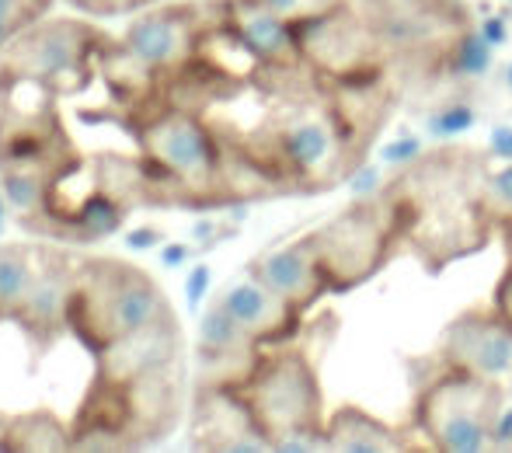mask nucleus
Returning a JSON list of instances; mask_svg holds the SVG:
<instances>
[{
  "instance_id": "obj_1",
  "label": "nucleus",
  "mask_w": 512,
  "mask_h": 453,
  "mask_svg": "<svg viewBox=\"0 0 512 453\" xmlns=\"http://www.w3.org/2000/svg\"><path fill=\"white\" fill-rule=\"evenodd\" d=\"M485 175L488 161L474 150H436L384 189L405 220V248L429 272L474 255L495 234L481 203Z\"/></svg>"
},
{
  "instance_id": "obj_2",
  "label": "nucleus",
  "mask_w": 512,
  "mask_h": 453,
  "mask_svg": "<svg viewBox=\"0 0 512 453\" xmlns=\"http://www.w3.org/2000/svg\"><path fill=\"white\" fill-rule=\"evenodd\" d=\"M411 412L408 422L422 436L425 450L436 453H485L495 422L506 408L509 387L499 380L474 377L443 363L436 352L408 359Z\"/></svg>"
},
{
  "instance_id": "obj_3",
  "label": "nucleus",
  "mask_w": 512,
  "mask_h": 453,
  "mask_svg": "<svg viewBox=\"0 0 512 453\" xmlns=\"http://www.w3.org/2000/svg\"><path fill=\"white\" fill-rule=\"evenodd\" d=\"M164 318H171L168 297L136 265L95 258V262H84L74 269L70 325L95 349H105L108 342L133 335Z\"/></svg>"
},
{
  "instance_id": "obj_4",
  "label": "nucleus",
  "mask_w": 512,
  "mask_h": 453,
  "mask_svg": "<svg viewBox=\"0 0 512 453\" xmlns=\"http://www.w3.org/2000/svg\"><path fill=\"white\" fill-rule=\"evenodd\" d=\"M307 237L328 279V290L349 293L377 276L398 255V248H405V220L398 203L380 192L352 203Z\"/></svg>"
},
{
  "instance_id": "obj_5",
  "label": "nucleus",
  "mask_w": 512,
  "mask_h": 453,
  "mask_svg": "<svg viewBox=\"0 0 512 453\" xmlns=\"http://www.w3.org/2000/svg\"><path fill=\"white\" fill-rule=\"evenodd\" d=\"M234 391L272 443L290 433H317L328 422L314 359L293 342H279L262 352L251 377Z\"/></svg>"
},
{
  "instance_id": "obj_6",
  "label": "nucleus",
  "mask_w": 512,
  "mask_h": 453,
  "mask_svg": "<svg viewBox=\"0 0 512 453\" xmlns=\"http://www.w3.org/2000/svg\"><path fill=\"white\" fill-rule=\"evenodd\" d=\"M143 157L168 182L185 189V199L196 206L220 203L216 192L230 196V154L220 136L189 109H164L140 129Z\"/></svg>"
},
{
  "instance_id": "obj_7",
  "label": "nucleus",
  "mask_w": 512,
  "mask_h": 453,
  "mask_svg": "<svg viewBox=\"0 0 512 453\" xmlns=\"http://www.w3.org/2000/svg\"><path fill=\"white\" fill-rule=\"evenodd\" d=\"M304 63L324 81H370L384 77V46L370 28L366 14L349 4L335 14L297 25Z\"/></svg>"
},
{
  "instance_id": "obj_8",
  "label": "nucleus",
  "mask_w": 512,
  "mask_h": 453,
  "mask_svg": "<svg viewBox=\"0 0 512 453\" xmlns=\"http://www.w3.org/2000/svg\"><path fill=\"white\" fill-rule=\"evenodd\" d=\"M108 39L84 21H46L32 25L7 46L4 70L32 77L49 88H81L77 74L88 70V56L102 53Z\"/></svg>"
},
{
  "instance_id": "obj_9",
  "label": "nucleus",
  "mask_w": 512,
  "mask_h": 453,
  "mask_svg": "<svg viewBox=\"0 0 512 453\" xmlns=\"http://www.w3.org/2000/svg\"><path fill=\"white\" fill-rule=\"evenodd\" d=\"M206 4H178V7H161L150 11L143 18L129 21L122 46L147 63L154 74H175L185 63L196 56V49L203 46V39L213 28H220L227 21V0L213 18H203Z\"/></svg>"
},
{
  "instance_id": "obj_10",
  "label": "nucleus",
  "mask_w": 512,
  "mask_h": 453,
  "mask_svg": "<svg viewBox=\"0 0 512 453\" xmlns=\"http://www.w3.org/2000/svg\"><path fill=\"white\" fill-rule=\"evenodd\" d=\"M432 352L457 370L512 387V325L495 304H474L453 314Z\"/></svg>"
},
{
  "instance_id": "obj_11",
  "label": "nucleus",
  "mask_w": 512,
  "mask_h": 453,
  "mask_svg": "<svg viewBox=\"0 0 512 453\" xmlns=\"http://www.w3.org/2000/svg\"><path fill=\"white\" fill-rule=\"evenodd\" d=\"M216 304H220L258 345L290 342L293 335L300 332V325H304V311H297L290 300H283L265 283H258L251 272L223 286Z\"/></svg>"
},
{
  "instance_id": "obj_12",
  "label": "nucleus",
  "mask_w": 512,
  "mask_h": 453,
  "mask_svg": "<svg viewBox=\"0 0 512 453\" xmlns=\"http://www.w3.org/2000/svg\"><path fill=\"white\" fill-rule=\"evenodd\" d=\"M196 447L220 453H269L272 440L262 433L234 387H203L196 412Z\"/></svg>"
},
{
  "instance_id": "obj_13",
  "label": "nucleus",
  "mask_w": 512,
  "mask_h": 453,
  "mask_svg": "<svg viewBox=\"0 0 512 453\" xmlns=\"http://www.w3.org/2000/svg\"><path fill=\"white\" fill-rule=\"evenodd\" d=\"M102 352V380L112 384H136V380L161 373L168 366H178L182 359V328H178L175 314L154 325L140 328L133 335L108 342Z\"/></svg>"
},
{
  "instance_id": "obj_14",
  "label": "nucleus",
  "mask_w": 512,
  "mask_h": 453,
  "mask_svg": "<svg viewBox=\"0 0 512 453\" xmlns=\"http://www.w3.org/2000/svg\"><path fill=\"white\" fill-rule=\"evenodd\" d=\"M227 25L265 70L307 67L304 53H300L297 25L279 18L258 0H227Z\"/></svg>"
},
{
  "instance_id": "obj_15",
  "label": "nucleus",
  "mask_w": 512,
  "mask_h": 453,
  "mask_svg": "<svg viewBox=\"0 0 512 453\" xmlns=\"http://www.w3.org/2000/svg\"><path fill=\"white\" fill-rule=\"evenodd\" d=\"M248 272L258 279V283H265L272 293L290 300V304L304 314L317 304V300L331 293L310 237H300V241H293V244L265 251V255H258L255 262L248 265Z\"/></svg>"
},
{
  "instance_id": "obj_16",
  "label": "nucleus",
  "mask_w": 512,
  "mask_h": 453,
  "mask_svg": "<svg viewBox=\"0 0 512 453\" xmlns=\"http://www.w3.org/2000/svg\"><path fill=\"white\" fill-rule=\"evenodd\" d=\"M324 440H328V453H408L425 450L422 436L405 426H391V422L377 419L359 405H338L328 412L324 422Z\"/></svg>"
},
{
  "instance_id": "obj_17",
  "label": "nucleus",
  "mask_w": 512,
  "mask_h": 453,
  "mask_svg": "<svg viewBox=\"0 0 512 453\" xmlns=\"http://www.w3.org/2000/svg\"><path fill=\"white\" fill-rule=\"evenodd\" d=\"M70 297H74V265L63 255H42L39 276L28 290L18 321L39 339H53L63 325H70Z\"/></svg>"
},
{
  "instance_id": "obj_18",
  "label": "nucleus",
  "mask_w": 512,
  "mask_h": 453,
  "mask_svg": "<svg viewBox=\"0 0 512 453\" xmlns=\"http://www.w3.org/2000/svg\"><path fill=\"white\" fill-rule=\"evenodd\" d=\"M35 276H39V248L0 244V318H18Z\"/></svg>"
},
{
  "instance_id": "obj_19",
  "label": "nucleus",
  "mask_w": 512,
  "mask_h": 453,
  "mask_svg": "<svg viewBox=\"0 0 512 453\" xmlns=\"http://www.w3.org/2000/svg\"><path fill=\"white\" fill-rule=\"evenodd\" d=\"M122 213H126V206L108 196L105 189H98L81 206H74V213H67L63 230L77 241H98V237H108L122 227Z\"/></svg>"
},
{
  "instance_id": "obj_20",
  "label": "nucleus",
  "mask_w": 512,
  "mask_h": 453,
  "mask_svg": "<svg viewBox=\"0 0 512 453\" xmlns=\"http://www.w3.org/2000/svg\"><path fill=\"white\" fill-rule=\"evenodd\" d=\"M0 450H70V433L49 412H32L7 422Z\"/></svg>"
},
{
  "instance_id": "obj_21",
  "label": "nucleus",
  "mask_w": 512,
  "mask_h": 453,
  "mask_svg": "<svg viewBox=\"0 0 512 453\" xmlns=\"http://www.w3.org/2000/svg\"><path fill=\"white\" fill-rule=\"evenodd\" d=\"M0 189H4V199L18 213H25V217L42 213L46 210V199H49L46 164H4Z\"/></svg>"
},
{
  "instance_id": "obj_22",
  "label": "nucleus",
  "mask_w": 512,
  "mask_h": 453,
  "mask_svg": "<svg viewBox=\"0 0 512 453\" xmlns=\"http://www.w3.org/2000/svg\"><path fill=\"white\" fill-rule=\"evenodd\" d=\"M199 349L206 352H237V349H262L220 304H213L199 321Z\"/></svg>"
},
{
  "instance_id": "obj_23",
  "label": "nucleus",
  "mask_w": 512,
  "mask_h": 453,
  "mask_svg": "<svg viewBox=\"0 0 512 453\" xmlns=\"http://www.w3.org/2000/svg\"><path fill=\"white\" fill-rule=\"evenodd\" d=\"M49 4L53 0H0V49H7L32 25H39Z\"/></svg>"
},
{
  "instance_id": "obj_24",
  "label": "nucleus",
  "mask_w": 512,
  "mask_h": 453,
  "mask_svg": "<svg viewBox=\"0 0 512 453\" xmlns=\"http://www.w3.org/2000/svg\"><path fill=\"white\" fill-rule=\"evenodd\" d=\"M481 203L492 220V227L499 230L512 220V164L506 168H488L485 185H481Z\"/></svg>"
},
{
  "instance_id": "obj_25",
  "label": "nucleus",
  "mask_w": 512,
  "mask_h": 453,
  "mask_svg": "<svg viewBox=\"0 0 512 453\" xmlns=\"http://www.w3.org/2000/svg\"><path fill=\"white\" fill-rule=\"evenodd\" d=\"M258 4H265L269 11H276L279 18L293 21V25H307V21H317L324 14L342 11L349 0H258Z\"/></svg>"
},
{
  "instance_id": "obj_26",
  "label": "nucleus",
  "mask_w": 512,
  "mask_h": 453,
  "mask_svg": "<svg viewBox=\"0 0 512 453\" xmlns=\"http://www.w3.org/2000/svg\"><path fill=\"white\" fill-rule=\"evenodd\" d=\"M161 241H164L161 227H150V224L133 227V230L126 234V248H129V251H150V248H157Z\"/></svg>"
},
{
  "instance_id": "obj_27",
  "label": "nucleus",
  "mask_w": 512,
  "mask_h": 453,
  "mask_svg": "<svg viewBox=\"0 0 512 453\" xmlns=\"http://www.w3.org/2000/svg\"><path fill=\"white\" fill-rule=\"evenodd\" d=\"M492 304L499 307V314L512 325V265L502 269L499 283H495V293H492Z\"/></svg>"
},
{
  "instance_id": "obj_28",
  "label": "nucleus",
  "mask_w": 512,
  "mask_h": 453,
  "mask_svg": "<svg viewBox=\"0 0 512 453\" xmlns=\"http://www.w3.org/2000/svg\"><path fill=\"white\" fill-rule=\"evenodd\" d=\"M488 450H492V453H512V408H502Z\"/></svg>"
},
{
  "instance_id": "obj_29",
  "label": "nucleus",
  "mask_w": 512,
  "mask_h": 453,
  "mask_svg": "<svg viewBox=\"0 0 512 453\" xmlns=\"http://www.w3.org/2000/svg\"><path fill=\"white\" fill-rule=\"evenodd\" d=\"M189 258H192L189 244H178V241L161 244V265H164V269H178V265H185Z\"/></svg>"
},
{
  "instance_id": "obj_30",
  "label": "nucleus",
  "mask_w": 512,
  "mask_h": 453,
  "mask_svg": "<svg viewBox=\"0 0 512 453\" xmlns=\"http://www.w3.org/2000/svg\"><path fill=\"white\" fill-rule=\"evenodd\" d=\"M209 290V269L206 265H196V269L189 272V283H185V293H189V304H196V300H203V293Z\"/></svg>"
},
{
  "instance_id": "obj_31",
  "label": "nucleus",
  "mask_w": 512,
  "mask_h": 453,
  "mask_svg": "<svg viewBox=\"0 0 512 453\" xmlns=\"http://www.w3.org/2000/svg\"><path fill=\"white\" fill-rule=\"evenodd\" d=\"M495 234H499L502 251H506V265H512V220H509V224H502L499 230H495Z\"/></svg>"
},
{
  "instance_id": "obj_32",
  "label": "nucleus",
  "mask_w": 512,
  "mask_h": 453,
  "mask_svg": "<svg viewBox=\"0 0 512 453\" xmlns=\"http://www.w3.org/2000/svg\"><path fill=\"white\" fill-rule=\"evenodd\" d=\"M7 422H11V419H4V415H0V443H4V436H7Z\"/></svg>"
},
{
  "instance_id": "obj_33",
  "label": "nucleus",
  "mask_w": 512,
  "mask_h": 453,
  "mask_svg": "<svg viewBox=\"0 0 512 453\" xmlns=\"http://www.w3.org/2000/svg\"><path fill=\"white\" fill-rule=\"evenodd\" d=\"M4 203H7V199L0 196V230H4Z\"/></svg>"
},
{
  "instance_id": "obj_34",
  "label": "nucleus",
  "mask_w": 512,
  "mask_h": 453,
  "mask_svg": "<svg viewBox=\"0 0 512 453\" xmlns=\"http://www.w3.org/2000/svg\"><path fill=\"white\" fill-rule=\"evenodd\" d=\"M126 4H147V0H126Z\"/></svg>"
}]
</instances>
